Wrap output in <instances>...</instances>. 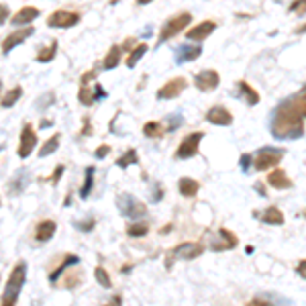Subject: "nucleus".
Masks as SVG:
<instances>
[{
	"label": "nucleus",
	"mask_w": 306,
	"mask_h": 306,
	"mask_svg": "<svg viewBox=\"0 0 306 306\" xmlns=\"http://www.w3.org/2000/svg\"><path fill=\"white\" fill-rule=\"evenodd\" d=\"M55 55H58V41H51L47 47H41V49H39L35 61H39V63H49V61H53Z\"/></svg>",
	"instance_id": "obj_29"
},
{
	"label": "nucleus",
	"mask_w": 306,
	"mask_h": 306,
	"mask_svg": "<svg viewBox=\"0 0 306 306\" xmlns=\"http://www.w3.org/2000/svg\"><path fill=\"white\" fill-rule=\"evenodd\" d=\"M302 216H304V218H306V208H304V213H302Z\"/></svg>",
	"instance_id": "obj_54"
},
{
	"label": "nucleus",
	"mask_w": 306,
	"mask_h": 306,
	"mask_svg": "<svg viewBox=\"0 0 306 306\" xmlns=\"http://www.w3.org/2000/svg\"><path fill=\"white\" fill-rule=\"evenodd\" d=\"M294 33H298V35H300V33H306V23L300 25V27H296V31H294Z\"/></svg>",
	"instance_id": "obj_51"
},
{
	"label": "nucleus",
	"mask_w": 306,
	"mask_h": 306,
	"mask_svg": "<svg viewBox=\"0 0 306 306\" xmlns=\"http://www.w3.org/2000/svg\"><path fill=\"white\" fill-rule=\"evenodd\" d=\"M94 172H96V168H94V165H88V168H86L84 186L80 188V198H88V196H90L92 186H94Z\"/></svg>",
	"instance_id": "obj_30"
},
{
	"label": "nucleus",
	"mask_w": 306,
	"mask_h": 306,
	"mask_svg": "<svg viewBox=\"0 0 306 306\" xmlns=\"http://www.w3.org/2000/svg\"><path fill=\"white\" fill-rule=\"evenodd\" d=\"M288 10L292 12V15H298V17L306 15V0H294V2L290 4Z\"/></svg>",
	"instance_id": "obj_37"
},
{
	"label": "nucleus",
	"mask_w": 306,
	"mask_h": 306,
	"mask_svg": "<svg viewBox=\"0 0 306 306\" xmlns=\"http://www.w3.org/2000/svg\"><path fill=\"white\" fill-rule=\"evenodd\" d=\"M178 190H180V194H182L184 198H194L200 192V184H198V180L184 176V178L178 180Z\"/></svg>",
	"instance_id": "obj_20"
},
{
	"label": "nucleus",
	"mask_w": 306,
	"mask_h": 306,
	"mask_svg": "<svg viewBox=\"0 0 306 306\" xmlns=\"http://www.w3.org/2000/svg\"><path fill=\"white\" fill-rule=\"evenodd\" d=\"M202 55V47L200 45H182V47H178L176 51V61L178 63H186V61H194V60H198Z\"/></svg>",
	"instance_id": "obj_17"
},
{
	"label": "nucleus",
	"mask_w": 306,
	"mask_h": 306,
	"mask_svg": "<svg viewBox=\"0 0 306 306\" xmlns=\"http://www.w3.org/2000/svg\"><path fill=\"white\" fill-rule=\"evenodd\" d=\"M94 277H96V282H98L102 288H110V286H113V280H110L108 272H106L102 266H96V270H94Z\"/></svg>",
	"instance_id": "obj_36"
},
{
	"label": "nucleus",
	"mask_w": 306,
	"mask_h": 306,
	"mask_svg": "<svg viewBox=\"0 0 306 306\" xmlns=\"http://www.w3.org/2000/svg\"><path fill=\"white\" fill-rule=\"evenodd\" d=\"M80 280H82V274H78V275H74V277H72V275H67V277H65V288H72V286H78L76 282H80Z\"/></svg>",
	"instance_id": "obj_42"
},
{
	"label": "nucleus",
	"mask_w": 306,
	"mask_h": 306,
	"mask_svg": "<svg viewBox=\"0 0 306 306\" xmlns=\"http://www.w3.org/2000/svg\"><path fill=\"white\" fill-rule=\"evenodd\" d=\"M35 145H37V133H35V129H33V124L27 122L25 127H23V131H21V141H19L17 155H19L21 159L29 157L31 151L35 149Z\"/></svg>",
	"instance_id": "obj_10"
},
{
	"label": "nucleus",
	"mask_w": 306,
	"mask_h": 306,
	"mask_svg": "<svg viewBox=\"0 0 306 306\" xmlns=\"http://www.w3.org/2000/svg\"><path fill=\"white\" fill-rule=\"evenodd\" d=\"M204 133L202 131H194V133H188L182 141H180L178 149H176V157L178 159H190L194 155H198V147H200V141H202Z\"/></svg>",
	"instance_id": "obj_8"
},
{
	"label": "nucleus",
	"mask_w": 306,
	"mask_h": 306,
	"mask_svg": "<svg viewBox=\"0 0 306 306\" xmlns=\"http://www.w3.org/2000/svg\"><path fill=\"white\" fill-rule=\"evenodd\" d=\"M76 227L82 229V231H90L94 227V220H88V222H76Z\"/></svg>",
	"instance_id": "obj_48"
},
{
	"label": "nucleus",
	"mask_w": 306,
	"mask_h": 306,
	"mask_svg": "<svg viewBox=\"0 0 306 306\" xmlns=\"http://www.w3.org/2000/svg\"><path fill=\"white\" fill-rule=\"evenodd\" d=\"M33 33H35L33 25H29V27H21V29L12 31V33H8V35L4 37V41H2V53H4V55H8V51H12L17 45L25 43V41L29 39Z\"/></svg>",
	"instance_id": "obj_11"
},
{
	"label": "nucleus",
	"mask_w": 306,
	"mask_h": 306,
	"mask_svg": "<svg viewBox=\"0 0 306 306\" xmlns=\"http://www.w3.org/2000/svg\"><path fill=\"white\" fill-rule=\"evenodd\" d=\"M108 153H110V145H100L98 149L94 151V155H96V159H104Z\"/></svg>",
	"instance_id": "obj_39"
},
{
	"label": "nucleus",
	"mask_w": 306,
	"mask_h": 306,
	"mask_svg": "<svg viewBox=\"0 0 306 306\" xmlns=\"http://www.w3.org/2000/svg\"><path fill=\"white\" fill-rule=\"evenodd\" d=\"M53 235H55V222L53 220H41L37 225V229H35V239L39 243L49 241Z\"/></svg>",
	"instance_id": "obj_22"
},
{
	"label": "nucleus",
	"mask_w": 306,
	"mask_h": 306,
	"mask_svg": "<svg viewBox=\"0 0 306 306\" xmlns=\"http://www.w3.org/2000/svg\"><path fill=\"white\" fill-rule=\"evenodd\" d=\"M163 133H165V127H163L159 121H147L143 124V135L147 139H161Z\"/></svg>",
	"instance_id": "obj_27"
},
{
	"label": "nucleus",
	"mask_w": 306,
	"mask_h": 306,
	"mask_svg": "<svg viewBox=\"0 0 306 306\" xmlns=\"http://www.w3.org/2000/svg\"><path fill=\"white\" fill-rule=\"evenodd\" d=\"M135 163H139V155H137V151L131 147V149H127L122 153V155L117 159V165L119 168H122V170H127L129 165H135Z\"/></svg>",
	"instance_id": "obj_31"
},
{
	"label": "nucleus",
	"mask_w": 306,
	"mask_h": 306,
	"mask_svg": "<svg viewBox=\"0 0 306 306\" xmlns=\"http://www.w3.org/2000/svg\"><path fill=\"white\" fill-rule=\"evenodd\" d=\"M80 19H82L80 12L60 8V10H53L47 17V27H51V29H69V27L78 25Z\"/></svg>",
	"instance_id": "obj_7"
},
{
	"label": "nucleus",
	"mask_w": 306,
	"mask_h": 306,
	"mask_svg": "<svg viewBox=\"0 0 306 306\" xmlns=\"http://www.w3.org/2000/svg\"><path fill=\"white\" fill-rule=\"evenodd\" d=\"M192 23V15L190 12H178V15L170 17L168 21L163 23L161 31H159V43H165V41H170L172 37H176L178 33H182L184 29H188V25Z\"/></svg>",
	"instance_id": "obj_5"
},
{
	"label": "nucleus",
	"mask_w": 306,
	"mask_h": 306,
	"mask_svg": "<svg viewBox=\"0 0 306 306\" xmlns=\"http://www.w3.org/2000/svg\"><path fill=\"white\" fill-rule=\"evenodd\" d=\"M23 96V88L21 86H15V88H10L8 92H4V96H2V106L4 108H10V106H15L17 104V100Z\"/></svg>",
	"instance_id": "obj_32"
},
{
	"label": "nucleus",
	"mask_w": 306,
	"mask_h": 306,
	"mask_svg": "<svg viewBox=\"0 0 306 306\" xmlns=\"http://www.w3.org/2000/svg\"><path fill=\"white\" fill-rule=\"evenodd\" d=\"M186 88H188V80L182 78V76H176V78L168 80V82H165V84L157 90V98H159V100H174V98H178V96L182 94Z\"/></svg>",
	"instance_id": "obj_9"
},
{
	"label": "nucleus",
	"mask_w": 306,
	"mask_h": 306,
	"mask_svg": "<svg viewBox=\"0 0 306 306\" xmlns=\"http://www.w3.org/2000/svg\"><path fill=\"white\" fill-rule=\"evenodd\" d=\"M296 272H298L300 277H304V280H306V259H302V261L298 263V266H296Z\"/></svg>",
	"instance_id": "obj_47"
},
{
	"label": "nucleus",
	"mask_w": 306,
	"mask_h": 306,
	"mask_svg": "<svg viewBox=\"0 0 306 306\" xmlns=\"http://www.w3.org/2000/svg\"><path fill=\"white\" fill-rule=\"evenodd\" d=\"M239 163H241V170H245V172H247V170H249V165L253 163V155H249V153H243Z\"/></svg>",
	"instance_id": "obj_40"
},
{
	"label": "nucleus",
	"mask_w": 306,
	"mask_h": 306,
	"mask_svg": "<svg viewBox=\"0 0 306 306\" xmlns=\"http://www.w3.org/2000/svg\"><path fill=\"white\" fill-rule=\"evenodd\" d=\"M78 100L82 106H92L96 102V92H94V86H88V84H80V90H78Z\"/></svg>",
	"instance_id": "obj_28"
},
{
	"label": "nucleus",
	"mask_w": 306,
	"mask_h": 306,
	"mask_svg": "<svg viewBox=\"0 0 306 306\" xmlns=\"http://www.w3.org/2000/svg\"><path fill=\"white\" fill-rule=\"evenodd\" d=\"M255 190H257L259 194H266V190H263V184H261V182H257V184H255Z\"/></svg>",
	"instance_id": "obj_52"
},
{
	"label": "nucleus",
	"mask_w": 306,
	"mask_h": 306,
	"mask_svg": "<svg viewBox=\"0 0 306 306\" xmlns=\"http://www.w3.org/2000/svg\"><path fill=\"white\" fill-rule=\"evenodd\" d=\"M121 55H122V47L121 45H113V47L108 49L106 58L102 60V67L104 69H115L121 63Z\"/></svg>",
	"instance_id": "obj_25"
},
{
	"label": "nucleus",
	"mask_w": 306,
	"mask_h": 306,
	"mask_svg": "<svg viewBox=\"0 0 306 306\" xmlns=\"http://www.w3.org/2000/svg\"><path fill=\"white\" fill-rule=\"evenodd\" d=\"M149 2H153V0H137L139 6H145V4H149Z\"/></svg>",
	"instance_id": "obj_53"
},
{
	"label": "nucleus",
	"mask_w": 306,
	"mask_h": 306,
	"mask_svg": "<svg viewBox=\"0 0 306 306\" xmlns=\"http://www.w3.org/2000/svg\"><path fill=\"white\" fill-rule=\"evenodd\" d=\"M117 208H119V213L122 216L133 218V220H139V218H143L147 214L145 202L135 198L133 194H119L117 196Z\"/></svg>",
	"instance_id": "obj_4"
},
{
	"label": "nucleus",
	"mask_w": 306,
	"mask_h": 306,
	"mask_svg": "<svg viewBox=\"0 0 306 306\" xmlns=\"http://www.w3.org/2000/svg\"><path fill=\"white\" fill-rule=\"evenodd\" d=\"M202 253H204V245H202V243H192V241L180 243V245H176L174 249H170L168 259H165V268L172 270L174 259H188V261H190V259L200 257Z\"/></svg>",
	"instance_id": "obj_6"
},
{
	"label": "nucleus",
	"mask_w": 306,
	"mask_h": 306,
	"mask_svg": "<svg viewBox=\"0 0 306 306\" xmlns=\"http://www.w3.org/2000/svg\"><path fill=\"white\" fill-rule=\"evenodd\" d=\"M60 143H61V135L60 133H53L47 141L41 145L39 157H47V155H51V153H55V151H58V147H60Z\"/></svg>",
	"instance_id": "obj_26"
},
{
	"label": "nucleus",
	"mask_w": 306,
	"mask_h": 306,
	"mask_svg": "<svg viewBox=\"0 0 306 306\" xmlns=\"http://www.w3.org/2000/svg\"><path fill=\"white\" fill-rule=\"evenodd\" d=\"M214 29H216V23L211 21V19H206V21H202L198 25H194L192 29H188L186 39H190V41H204L211 33H214Z\"/></svg>",
	"instance_id": "obj_15"
},
{
	"label": "nucleus",
	"mask_w": 306,
	"mask_h": 306,
	"mask_svg": "<svg viewBox=\"0 0 306 306\" xmlns=\"http://www.w3.org/2000/svg\"><path fill=\"white\" fill-rule=\"evenodd\" d=\"M147 43H139L137 47H133V51L129 53V58H127V67H135L137 65V61L143 58V55L147 53Z\"/></svg>",
	"instance_id": "obj_33"
},
{
	"label": "nucleus",
	"mask_w": 306,
	"mask_h": 306,
	"mask_svg": "<svg viewBox=\"0 0 306 306\" xmlns=\"http://www.w3.org/2000/svg\"><path fill=\"white\" fill-rule=\"evenodd\" d=\"M204 119H206L208 122H211V124H216V127H229V124H233V115H231V110L225 108V106H220V104L213 106V108L206 113Z\"/></svg>",
	"instance_id": "obj_14"
},
{
	"label": "nucleus",
	"mask_w": 306,
	"mask_h": 306,
	"mask_svg": "<svg viewBox=\"0 0 306 306\" xmlns=\"http://www.w3.org/2000/svg\"><path fill=\"white\" fill-rule=\"evenodd\" d=\"M268 184L272 188H275V190H286V188H292V180L286 176L284 170L275 168V170H272L268 174Z\"/></svg>",
	"instance_id": "obj_18"
},
{
	"label": "nucleus",
	"mask_w": 306,
	"mask_h": 306,
	"mask_svg": "<svg viewBox=\"0 0 306 306\" xmlns=\"http://www.w3.org/2000/svg\"><path fill=\"white\" fill-rule=\"evenodd\" d=\"M39 17V8L35 6H23L19 12H15V17H12V25H17V27H29L35 19Z\"/></svg>",
	"instance_id": "obj_16"
},
{
	"label": "nucleus",
	"mask_w": 306,
	"mask_h": 306,
	"mask_svg": "<svg viewBox=\"0 0 306 306\" xmlns=\"http://www.w3.org/2000/svg\"><path fill=\"white\" fill-rule=\"evenodd\" d=\"M82 124H84V127H82V131H80V137H88V135H92V124H90V119H88V117L82 119Z\"/></svg>",
	"instance_id": "obj_38"
},
{
	"label": "nucleus",
	"mask_w": 306,
	"mask_h": 306,
	"mask_svg": "<svg viewBox=\"0 0 306 306\" xmlns=\"http://www.w3.org/2000/svg\"><path fill=\"white\" fill-rule=\"evenodd\" d=\"M290 100H292V104L296 106V110H298V113H300V115L306 119V86H304V88H302L298 94H294V96H292Z\"/></svg>",
	"instance_id": "obj_35"
},
{
	"label": "nucleus",
	"mask_w": 306,
	"mask_h": 306,
	"mask_svg": "<svg viewBox=\"0 0 306 306\" xmlns=\"http://www.w3.org/2000/svg\"><path fill=\"white\" fill-rule=\"evenodd\" d=\"M78 263H80V257H78V255H72V253L63 255V261H61L60 266L49 274V282H51V284H55V280H58V277L61 275V272H65L67 268H74V266H78Z\"/></svg>",
	"instance_id": "obj_24"
},
{
	"label": "nucleus",
	"mask_w": 306,
	"mask_h": 306,
	"mask_svg": "<svg viewBox=\"0 0 306 306\" xmlns=\"http://www.w3.org/2000/svg\"><path fill=\"white\" fill-rule=\"evenodd\" d=\"M0 8H2V19H0V23H6V17H8V6L6 4H2V6H0Z\"/></svg>",
	"instance_id": "obj_50"
},
{
	"label": "nucleus",
	"mask_w": 306,
	"mask_h": 306,
	"mask_svg": "<svg viewBox=\"0 0 306 306\" xmlns=\"http://www.w3.org/2000/svg\"><path fill=\"white\" fill-rule=\"evenodd\" d=\"M237 90H239V96H243L245 102H247L249 106L259 104V92H257L251 84H249V82L239 80V82H237Z\"/></svg>",
	"instance_id": "obj_21"
},
{
	"label": "nucleus",
	"mask_w": 306,
	"mask_h": 306,
	"mask_svg": "<svg viewBox=\"0 0 306 306\" xmlns=\"http://www.w3.org/2000/svg\"><path fill=\"white\" fill-rule=\"evenodd\" d=\"M237 243H239L237 235H233L229 229H220L211 241V249L213 251H229V249L237 247Z\"/></svg>",
	"instance_id": "obj_13"
},
{
	"label": "nucleus",
	"mask_w": 306,
	"mask_h": 306,
	"mask_svg": "<svg viewBox=\"0 0 306 306\" xmlns=\"http://www.w3.org/2000/svg\"><path fill=\"white\" fill-rule=\"evenodd\" d=\"M139 43H137V41H135V37H129L127 41H124V45H122V51H129L131 47H137ZM133 51V49H131Z\"/></svg>",
	"instance_id": "obj_46"
},
{
	"label": "nucleus",
	"mask_w": 306,
	"mask_h": 306,
	"mask_svg": "<svg viewBox=\"0 0 306 306\" xmlns=\"http://www.w3.org/2000/svg\"><path fill=\"white\" fill-rule=\"evenodd\" d=\"M218 84H220V76L214 69H202V72H198L196 78H194V86L200 92H213L218 88Z\"/></svg>",
	"instance_id": "obj_12"
},
{
	"label": "nucleus",
	"mask_w": 306,
	"mask_h": 306,
	"mask_svg": "<svg viewBox=\"0 0 306 306\" xmlns=\"http://www.w3.org/2000/svg\"><path fill=\"white\" fill-rule=\"evenodd\" d=\"M304 117L296 110V106L292 104V100H284L282 104H277L272 117V135L275 139H300L304 135Z\"/></svg>",
	"instance_id": "obj_1"
},
{
	"label": "nucleus",
	"mask_w": 306,
	"mask_h": 306,
	"mask_svg": "<svg viewBox=\"0 0 306 306\" xmlns=\"http://www.w3.org/2000/svg\"><path fill=\"white\" fill-rule=\"evenodd\" d=\"M96 78V69H88L86 74H82V78H80V84H88V82H92Z\"/></svg>",
	"instance_id": "obj_41"
},
{
	"label": "nucleus",
	"mask_w": 306,
	"mask_h": 306,
	"mask_svg": "<svg viewBox=\"0 0 306 306\" xmlns=\"http://www.w3.org/2000/svg\"><path fill=\"white\" fill-rule=\"evenodd\" d=\"M102 306H122V296L121 294H115L113 298H110L106 304H102Z\"/></svg>",
	"instance_id": "obj_44"
},
{
	"label": "nucleus",
	"mask_w": 306,
	"mask_h": 306,
	"mask_svg": "<svg viewBox=\"0 0 306 306\" xmlns=\"http://www.w3.org/2000/svg\"><path fill=\"white\" fill-rule=\"evenodd\" d=\"M63 170H65V168H63V165H58V168H55V172L51 174V178H49V180H51V182H58V180L61 178V174H63Z\"/></svg>",
	"instance_id": "obj_45"
},
{
	"label": "nucleus",
	"mask_w": 306,
	"mask_h": 306,
	"mask_svg": "<svg viewBox=\"0 0 306 306\" xmlns=\"http://www.w3.org/2000/svg\"><path fill=\"white\" fill-rule=\"evenodd\" d=\"M27 280V263L21 259L15 263V268L8 274V280L4 286V294H2V306H15L19 300V294L25 286Z\"/></svg>",
	"instance_id": "obj_2"
},
{
	"label": "nucleus",
	"mask_w": 306,
	"mask_h": 306,
	"mask_svg": "<svg viewBox=\"0 0 306 306\" xmlns=\"http://www.w3.org/2000/svg\"><path fill=\"white\" fill-rule=\"evenodd\" d=\"M245 306H274V304L268 302V300H261V298H253V300H249Z\"/></svg>",
	"instance_id": "obj_43"
},
{
	"label": "nucleus",
	"mask_w": 306,
	"mask_h": 306,
	"mask_svg": "<svg viewBox=\"0 0 306 306\" xmlns=\"http://www.w3.org/2000/svg\"><path fill=\"white\" fill-rule=\"evenodd\" d=\"M147 233H149V225H147V222H133V225L127 227V235H129V237H133V239L145 237Z\"/></svg>",
	"instance_id": "obj_34"
},
{
	"label": "nucleus",
	"mask_w": 306,
	"mask_h": 306,
	"mask_svg": "<svg viewBox=\"0 0 306 306\" xmlns=\"http://www.w3.org/2000/svg\"><path fill=\"white\" fill-rule=\"evenodd\" d=\"M286 155V149L282 147H261L255 153V159H253V168L255 172H268L272 168H275Z\"/></svg>",
	"instance_id": "obj_3"
},
{
	"label": "nucleus",
	"mask_w": 306,
	"mask_h": 306,
	"mask_svg": "<svg viewBox=\"0 0 306 306\" xmlns=\"http://www.w3.org/2000/svg\"><path fill=\"white\" fill-rule=\"evenodd\" d=\"M94 92H96V98H102V96H106V92L102 90L100 84H96V86H94Z\"/></svg>",
	"instance_id": "obj_49"
},
{
	"label": "nucleus",
	"mask_w": 306,
	"mask_h": 306,
	"mask_svg": "<svg viewBox=\"0 0 306 306\" xmlns=\"http://www.w3.org/2000/svg\"><path fill=\"white\" fill-rule=\"evenodd\" d=\"M27 184H29V174H27V172H19L8 182V190H6L8 196H17V194H21L27 188Z\"/></svg>",
	"instance_id": "obj_23"
},
{
	"label": "nucleus",
	"mask_w": 306,
	"mask_h": 306,
	"mask_svg": "<svg viewBox=\"0 0 306 306\" xmlns=\"http://www.w3.org/2000/svg\"><path fill=\"white\" fill-rule=\"evenodd\" d=\"M255 216L266 225H284V213L277 206H268L263 213H255Z\"/></svg>",
	"instance_id": "obj_19"
}]
</instances>
